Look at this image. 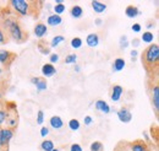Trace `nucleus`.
Wrapping results in <instances>:
<instances>
[{
  "label": "nucleus",
  "mask_w": 159,
  "mask_h": 151,
  "mask_svg": "<svg viewBox=\"0 0 159 151\" xmlns=\"http://www.w3.org/2000/svg\"><path fill=\"white\" fill-rule=\"evenodd\" d=\"M31 82L36 86L37 91H45L47 87H48L47 80H45L44 77H32V79H31Z\"/></svg>",
  "instance_id": "11"
},
{
  "label": "nucleus",
  "mask_w": 159,
  "mask_h": 151,
  "mask_svg": "<svg viewBox=\"0 0 159 151\" xmlns=\"http://www.w3.org/2000/svg\"><path fill=\"white\" fill-rule=\"evenodd\" d=\"M125 15L129 17V19H135L139 15H141V11L137 6L135 5H129L126 9H125Z\"/></svg>",
  "instance_id": "16"
},
{
  "label": "nucleus",
  "mask_w": 159,
  "mask_h": 151,
  "mask_svg": "<svg viewBox=\"0 0 159 151\" xmlns=\"http://www.w3.org/2000/svg\"><path fill=\"white\" fill-rule=\"evenodd\" d=\"M39 133H40V136L45 139V138L49 135V128H47V127H42V128H40V132Z\"/></svg>",
  "instance_id": "36"
},
{
  "label": "nucleus",
  "mask_w": 159,
  "mask_h": 151,
  "mask_svg": "<svg viewBox=\"0 0 159 151\" xmlns=\"http://www.w3.org/2000/svg\"><path fill=\"white\" fill-rule=\"evenodd\" d=\"M33 32H34V36L36 37L42 39V38L48 33V26L45 23H43V22H38V23H36Z\"/></svg>",
  "instance_id": "9"
},
{
  "label": "nucleus",
  "mask_w": 159,
  "mask_h": 151,
  "mask_svg": "<svg viewBox=\"0 0 159 151\" xmlns=\"http://www.w3.org/2000/svg\"><path fill=\"white\" fill-rule=\"evenodd\" d=\"M43 123H44V112L42 110H39L38 113H37V124L42 125Z\"/></svg>",
  "instance_id": "33"
},
{
  "label": "nucleus",
  "mask_w": 159,
  "mask_h": 151,
  "mask_svg": "<svg viewBox=\"0 0 159 151\" xmlns=\"http://www.w3.org/2000/svg\"><path fill=\"white\" fill-rule=\"evenodd\" d=\"M53 151H59V149H57V148H55V149H54Z\"/></svg>",
  "instance_id": "46"
},
{
  "label": "nucleus",
  "mask_w": 159,
  "mask_h": 151,
  "mask_svg": "<svg viewBox=\"0 0 159 151\" xmlns=\"http://www.w3.org/2000/svg\"><path fill=\"white\" fill-rule=\"evenodd\" d=\"M125 66H126V61H125V59H122V58H116L115 60H114V63H113V71H121V70H124L125 69Z\"/></svg>",
  "instance_id": "19"
},
{
  "label": "nucleus",
  "mask_w": 159,
  "mask_h": 151,
  "mask_svg": "<svg viewBox=\"0 0 159 151\" xmlns=\"http://www.w3.org/2000/svg\"><path fill=\"white\" fill-rule=\"evenodd\" d=\"M131 30L134 31V32H136V33H139V32H141V30H142V26H141V23H134L132 26H131Z\"/></svg>",
  "instance_id": "38"
},
{
  "label": "nucleus",
  "mask_w": 159,
  "mask_h": 151,
  "mask_svg": "<svg viewBox=\"0 0 159 151\" xmlns=\"http://www.w3.org/2000/svg\"><path fill=\"white\" fill-rule=\"evenodd\" d=\"M53 10H54V14L55 15H61V14H64L65 12V10H66V7H65V5L64 4H55L54 5V7H53Z\"/></svg>",
  "instance_id": "30"
},
{
  "label": "nucleus",
  "mask_w": 159,
  "mask_h": 151,
  "mask_svg": "<svg viewBox=\"0 0 159 151\" xmlns=\"http://www.w3.org/2000/svg\"><path fill=\"white\" fill-rule=\"evenodd\" d=\"M70 44H71V48H74V49H80V48L82 47V44H83V41L80 37H74L71 39Z\"/></svg>",
  "instance_id": "28"
},
{
  "label": "nucleus",
  "mask_w": 159,
  "mask_h": 151,
  "mask_svg": "<svg viewBox=\"0 0 159 151\" xmlns=\"http://www.w3.org/2000/svg\"><path fill=\"white\" fill-rule=\"evenodd\" d=\"M16 54L10 52V51H6V49H0V63L2 65H11V63L15 60Z\"/></svg>",
  "instance_id": "6"
},
{
  "label": "nucleus",
  "mask_w": 159,
  "mask_h": 151,
  "mask_svg": "<svg viewBox=\"0 0 159 151\" xmlns=\"http://www.w3.org/2000/svg\"><path fill=\"white\" fill-rule=\"evenodd\" d=\"M130 54H131V60H132V61H135V60H136V57L139 56V52H137L136 49H132Z\"/></svg>",
  "instance_id": "40"
},
{
  "label": "nucleus",
  "mask_w": 159,
  "mask_h": 151,
  "mask_svg": "<svg viewBox=\"0 0 159 151\" xmlns=\"http://www.w3.org/2000/svg\"><path fill=\"white\" fill-rule=\"evenodd\" d=\"M49 124H50V127L53 129L59 130V129H61L64 127V120L61 119V117H59V115H52L50 119H49Z\"/></svg>",
  "instance_id": "14"
},
{
  "label": "nucleus",
  "mask_w": 159,
  "mask_h": 151,
  "mask_svg": "<svg viewBox=\"0 0 159 151\" xmlns=\"http://www.w3.org/2000/svg\"><path fill=\"white\" fill-rule=\"evenodd\" d=\"M5 112H6L5 123H6V125H7L6 128H11V129L16 128V125H17V111H16L15 105H14L12 107L6 106Z\"/></svg>",
  "instance_id": "4"
},
{
  "label": "nucleus",
  "mask_w": 159,
  "mask_h": 151,
  "mask_svg": "<svg viewBox=\"0 0 159 151\" xmlns=\"http://www.w3.org/2000/svg\"><path fill=\"white\" fill-rule=\"evenodd\" d=\"M139 41L143 42V43H148V44H151V43L154 41V35H153L152 32H149V31L143 32V35H142V37H141Z\"/></svg>",
  "instance_id": "25"
},
{
  "label": "nucleus",
  "mask_w": 159,
  "mask_h": 151,
  "mask_svg": "<svg viewBox=\"0 0 159 151\" xmlns=\"http://www.w3.org/2000/svg\"><path fill=\"white\" fill-rule=\"evenodd\" d=\"M75 73H80L81 71V68H80V65H77V64H75Z\"/></svg>",
  "instance_id": "44"
},
{
  "label": "nucleus",
  "mask_w": 159,
  "mask_h": 151,
  "mask_svg": "<svg viewBox=\"0 0 159 151\" xmlns=\"http://www.w3.org/2000/svg\"><path fill=\"white\" fill-rule=\"evenodd\" d=\"M119 46L121 49H125L129 47V39H127V36H121L119 39Z\"/></svg>",
  "instance_id": "31"
},
{
  "label": "nucleus",
  "mask_w": 159,
  "mask_h": 151,
  "mask_svg": "<svg viewBox=\"0 0 159 151\" xmlns=\"http://www.w3.org/2000/svg\"><path fill=\"white\" fill-rule=\"evenodd\" d=\"M1 97H2V95H1V92H0V100H1Z\"/></svg>",
  "instance_id": "47"
},
{
  "label": "nucleus",
  "mask_w": 159,
  "mask_h": 151,
  "mask_svg": "<svg viewBox=\"0 0 159 151\" xmlns=\"http://www.w3.org/2000/svg\"><path fill=\"white\" fill-rule=\"evenodd\" d=\"M7 41H9V38H7V36L4 33V31L0 27V44H5Z\"/></svg>",
  "instance_id": "34"
},
{
  "label": "nucleus",
  "mask_w": 159,
  "mask_h": 151,
  "mask_svg": "<svg viewBox=\"0 0 159 151\" xmlns=\"http://www.w3.org/2000/svg\"><path fill=\"white\" fill-rule=\"evenodd\" d=\"M76 61H77V56L76 54H74V53H71V54H67L65 59H64V63L65 64H76Z\"/></svg>",
  "instance_id": "29"
},
{
  "label": "nucleus",
  "mask_w": 159,
  "mask_h": 151,
  "mask_svg": "<svg viewBox=\"0 0 159 151\" xmlns=\"http://www.w3.org/2000/svg\"><path fill=\"white\" fill-rule=\"evenodd\" d=\"M38 49H39L40 53L44 54V56L50 54V47L48 46V43L45 41H40L39 43H38Z\"/></svg>",
  "instance_id": "23"
},
{
  "label": "nucleus",
  "mask_w": 159,
  "mask_h": 151,
  "mask_svg": "<svg viewBox=\"0 0 159 151\" xmlns=\"http://www.w3.org/2000/svg\"><path fill=\"white\" fill-rule=\"evenodd\" d=\"M92 123H93V118H92L91 115H86V117L83 118V124H84L86 127H89Z\"/></svg>",
  "instance_id": "35"
},
{
  "label": "nucleus",
  "mask_w": 159,
  "mask_h": 151,
  "mask_svg": "<svg viewBox=\"0 0 159 151\" xmlns=\"http://www.w3.org/2000/svg\"><path fill=\"white\" fill-rule=\"evenodd\" d=\"M122 94H124L122 86H120V85H113L111 92H110V98H111V101H113V102H119Z\"/></svg>",
  "instance_id": "10"
},
{
  "label": "nucleus",
  "mask_w": 159,
  "mask_h": 151,
  "mask_svg": "<svg viewBox=\"0 0 159 151\" xmlns=\"http://www.w3.org/2000/svg\"><path fill=\"white\" fill-rule=\"evenodd\" d=\"M42 74H43V76H45V77H52V76H54L57 74V69H55V66L53 64L45 63L42 66Z\"/></svg>",
  "instance_id": "13"
},
{
  "label": "nucleus",
  "mask_w": 159,
  "mask_h": 151,
  "mask_svg": "<svg viewBox=\"0 0 159 151\" xmlns=\"http://www.w3.org/2000/svg\"><path fill=\"white\" fill-rule=\"evenodd\" d=\"M118 118L121 123H130L132 120V113L127 107H122L118 111Z\"/></svg>",
  "instance_id": "8"
},
{
  "label": "nucleus",
  "mask_w": 159,
  "mask_h": 151,
  "mask_svg": "<svg viewBox=\"0 0 159 151\" xmlns=\"http://www.w3.org/2000/svg\"><path fill=\"white\" fill-rule=\"evenodd\" d=\"M86 44L89 47V48H96L98 47L99 44V36L97 33H89L87 37H86Z\"/></svg>",
  "instance_id": "15"
},
{
  "label": "nucleus",
  "mask_w": 159,
  "mask_h": 151,
  "mask_svg": "<svg viewBox=\"0 0 159 151\" xmlns=\"http://www.w3.org/2000/svg\"><path fill=\"white\" fill-rule=\"evenodd\" d=\"M70 151H83L82 149V146L77 144V143H75V144H72L71 146H70Z\"/></svg>",
  "instance_id": "39"
},
{
  "label": "nucleus",
  "mask_w": 159,
  "mask_h": 151,
  "mask_svg": "<svg viewBox=\"0 0 159 151\" xmlns=\"http://www.w3.org/2000/svg\"><path fill=\"white\" fill-rule=\"evenodd\" d=\"M89 151H104V145L102 141H93L89 145Z\"/></svg>",
  "instance_id": "27"
},
{
  "label": "nucleus",
  "mask_w": 159,
  "mask_h": 151,
  "mask_svg": "<svg viewBox=\"0 0 159 151\" xmlns=\"http://www.w3.org/2000/svg\"><path fill=\"white\" fill-rule=\"evenodd\" d=\"M91 5H92L93 11H94V12H97V14H102V12H104V11L107 10V5H105L104 2L97 1V0L92 1V2H91Z\"/></svg>",
  "instance_id": "20"
},
{
  "label": "nucleus",
  "mask_w": 159,
  "mask_h": 151,
  "mask_svg": "<svg viewBox=\"0 0 159 151\" xmlns=\"http://www.w3.org/2000/svg\"><path fill=\"white\" fill-rule=\"evenodd\" d=\"M5 118H6V112H5V108H0V125L5 123Z\"/></svg>",
  "instance_id": "37"
},
{
  "label": "nucleus",
  "mask_w": 159,
  "mask_h": 151,
  "mask_svg": "<svg viewBox=\"0 0 159 151\" xmlns=\"http://www.w3.org/2000/svg\"><path fill=\"white\" fill-rule=\"evenodd\" d=\"M67 125H69L70 130H72V132H77L80 128H81V123H80L79 119H76V118L70 119L69 123H67Z\"/></svg>",
  "instance_id": "24"
},
{
  "label": "nucleus",
  "mask_w": 159,
  "mask_h": 151,
  "mask_svg": "<svg viewBox=\"0 0 159 151\" xmlns=\"http://www.w3.org/2000/svg\"><path fill=\"white\" fill-rule=\"evenodd\" d=\"M94 107H96L97 111H99V112H102V113H104V114H109L110 111H111V110H110V106H109L108 102L104 101V100H98V101H96Z\"/></svg>",
  "instance_id": "12"
},
{
  "label": "nucleus",
  "mask_w": 159,
  "mask_h": 151,
  "mask_svg": "<svg viewBox=\"0 0 159 151\" xmlns=\"http://www.w3.org/2000/svg\"><path fill=\"white\" fill-rule=\"evenodd\" d=\"M153 27H154V23H153L152 21L147 23V28H148V30H151V28H153Z\"/></svg>",
  "instance_id": "43"
},
{
  "label": "nucleus",
  "mask_w": 159,
  "mask_h": 151,
  "mask_svg": "<svg viewBox=\"0 0 159 151\" xmlns=\"http://www.w3.org/2000/svg\"><path fill=\"white\" fill-rule=\"evenodd\" d=\"M14 129L11 128H0V144L2 148L7 149V145L10 143V140L14 136Z\"/></svg>",
  "instance_id": "5"
},
{
  "label": "nucleus",
  "mask_w": 159,
  "mask_h": 151,
  "mask_svg": "<svg viewBox=\"0 0 159 151\" xmlns=\"http://www.w3.org/2000/svg\"><path fill=\"white\" fill-rule=\"evenodd\" d=\"M0 27L7 37H10L16 43H23L28 38V33L23 31L20 21L15 15L2 16L0 20Z\"/></svg>",
  "instance_id": "1"
},
{
  "label": "nucleus",
  "mask_w": 159,
  "mask_h": 151,
  "mask_svg": "<svg viewBox=\"0 0 159 151\" xmlns=\"http://www.w3.org/2000/svg\"><path fill=\"white\" fill-rule=\"evenodd\" d=\"M59 60H60V57L58 53H50V54H49V63H50V64L54 65V64H57Z\"/></svg>",
  "instance_id": "32"
},
{
  "label": "nucleus",
  "mask_w": 159,
  "mask_h": 151,
  "mask_svg": "<svg viewBox=\"0 0 159 151\" xmlns=\"http://www.w3.org/2000/svg\"><path fill=\"white\" fill-rule=\"evenodd\" d=\"M131 44H132L135 48H137V47H139V44H141V41H139V38H134L132 42H131Z\"/></svg>",
  "instance_id": "41"
},
{
  "label": "nucleus",
  "mask_w": 159,
  "mask_h": 151,
  "mask_svg": "<svg viewBox=\"0 0 159 151\" xmlns=\"http://www.w3.org/2000/svg\"><path fill=\"white\" fill-rule=\"evenodd\" d=\"M61 22H62V17L59 16V15H55V14L49 15L47 17V25L50 26V27H57V26H59Z\"/></svg>",
  "instance_id": "17"
},
{
  "label": "nucleus",
  "mask_w": 159,
  "mask_h": 151,
  "mask_svg": "<svg viewBox=\"0 0 159 151\" xmlns=\"http://www.w3.org/2000/svg\"><path fill=\"white\" fill-rule=\"evenodd\" d=\"M1 75H2V69L0 68V79H1Z\"/></svg>",
  "instance_id": "45"
},
{
  "label": "nucleus",
  "mask_w": 159,
  "mask_h": 151,
  "mask_svg": "<svg viewBox=\"0 0 159 151\" xmlns=\"http://www.w3.org/2000/svg\"><path fill=\"white\" fill-rule=\"evenodd\" d=\"M11 9L17 12L21 16H31L32 10H34V7L37 5H39L40 1H31V0H10L9 1Z\"/></svg>",
  "instance_id": "3"
},
{
  "label": "nucleus",
  "mask_w": 159,
  "mask_h": 151,
  "mask_svg": "<svg viewBox=\"0 0 159 151\" xmlns=\"http://www.w3.org/2000/svg\"><path fill=\"white\" fill-rule=\"evenodd\" d=\"M151 100H152V106L156 111V114L159 113V86L158 84L153 85L151 89Z\"/></svg>",
  "instance_id": "7"
},
{
  "label": "nucleus",
  "mask_w": 159,
  "mask_h": 151,
  "mask_svg": "<svg viewBox=\"0 0 159 151\" xmlns=\"http://www.w3.org/2000/svg\"><path fill=\"white\" fill-rule=\"evenodd\" d=\"M65 41V37L64 36H61V35H58V36H55V37H53L52 39V42H50V48H57L58 46H59L60 43H62Z\"/></svg>",
  "instance_id": "26"
},
{
  "label": "nucleus",
  "mask_w": 159,
  "mask_h": 151,
  "mask_svg": "<svg viewBox=\"0 0 159 151\" xmlns=\"http://www.w3.org/2000/svg\"><path fill=\"white\" fill-rule=\"evenodd\" d=\"M131 151H148L147 148V144L143 141V140H135L132 144H131Z\"/></svg>",
  "instance_id": "18"
},
{
  "label": "nucleus",
  "mask_w": 159,
  "mask_h": 151,
  "mask_svg": "<svg viewBox=\"0 0 159 151\" xmlns=\"http://www.w3.org/2000/svg\"><path fill=\"white\" fill-rule=\"evenodd\" d=\"M94 23H96L97 26H100V25L103 23V20H102V19H96V21H94Z\"/></svg>",
  "instance_id": "42"
},
{
  "label": "nucleus",
  "mask_w": 159,
  "mask_h": 151,
  "mask_svg": "<svg viewBox=\"0 0 159 151\" xmlns=\"http://www.w3.org/2000/svg\"><path fill=\"white\" fill-rule=\"evenodd\" d=\"M159 46L157 43L149 44L142 53V63L147 73H153L158 70Z\"/></svg>",
  "instance_id": "2"
},
{
  "label": "nucleus",
  "mask_w": 159,
  "mask_h": 151,
  "mask_svg": "<svg viewBox=\"0 0 159 151\" xmlns=\"http://www.w3.org/2000/svg\"><path fill=\"white\" fill-rule=\"evenodd\" d=\"M70 15L71 17L74 19H81L83 16V9L80 6V5H74L71 9H70Z\"/></svg>",
  "instance_id": "21"
},
{
  "label": "nucleus",
  "mask_w": 159,
  "mask_h": 151,
  "mask_svg": "<svg viewBox=\"0 0 159 151\" xmlns=\"http://www.w3.org/2000/svg\"><path fill=\"white\" fill-rule=\"evenodd\" d=\"M40 149H42V151H53L55 149V145H54L53 140H50V139H44V140L40 143Z\"/></svg>",
  "instance_id": "22"
}]
</instances>
